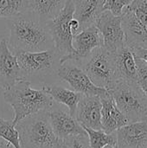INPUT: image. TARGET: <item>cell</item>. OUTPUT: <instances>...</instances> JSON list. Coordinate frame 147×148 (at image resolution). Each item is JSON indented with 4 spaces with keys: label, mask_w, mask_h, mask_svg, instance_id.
<instances>
[{
    "label": "cell",
    "mask_w": 147,
    "mask_h": 148,
    "mask_svg": "<svg viewBox=\"0 0 147 148\" xmlns=\"http://www.w3.org/2000/svg\"><path fill=\"white\" fill-rule=\"evenodd\" d=\"M72 44L75 53L68 60L73 61L81 67L94 49L102 46L101 36L96 25H91L74 35Z\"/></svg>",
    "instance_id": "obj_10"
},
{
    "label": "cell",
    "mask_w": 147,
    "mask_h": 148,
    "mask_svg": "<svg viewBox=\"0 0 147 148\" xmlns=\"http://www.w3.org/2000/svg\"><path fill=\"white\" fill-rule=\"evenodd\" d=\"M101 101V127L107 134L115 133L129 123L126 117L117 107L111 93L100 97Z\"/></svg>",
    "instance_id": "obj_15"
},
{
    "label": "cell",
    "mask_w": 147,
    "mask_h": 148,
    "mask_svg": "<svg viewBox=\"0 0 147 148\" xmlns=\"http://www.w3.org/2000/svg\"><path fill=\"white\" fill-rule=\"evenodd\" d=\"M8 46L14 54L17 51L40 52L55 48L47 24L29 10L10 19Z\"/></svg>",
    "instance_id": "obj_1"
},
{
    "label": "cell",
    "mask_w": 147,
    "mask_h": 148,
    "mask_svg": "<svg viewBox=\"0 0 147 148\" xmlns=\"http://www.w3.org/2000/svg\"><path fill=\"white\" fill-rule=\"evenodd\" d=\"M81 67L99 88L111 90L118 82L114 55L103 46L94 49Z\"/></svg>",
    "instance_id": "obj_6"
},
{
    "label": "cell",
    "mask_w": 147,
    "mask_h": 148,
    "mask_svg": "<svg viewBox=\"0 0 147 148\" xmlns=\"http://www.w3.org/2000/svg\"><path fill=\"white\" fill-rule=\"evenodd\" d=\"M103 148H118V147H117V146H112V145H107V146L104 147Z\"/></svg>",
    "instance_id": "obj_30"
},
{
    "label": "cell",
    "mask_w": 147,
    "mask_h": 148,
    "mask_svg": "<svg viewBox=\"0 0 147 148\" xmlns=\"http://www.w3.org/2000/svg\"><path fill=\"white\" fill-rule=\"evenodd\" d=\"M73 3L74 18L79 22L81 30L95 24L98 16L103 11L104 0H73Z\"/></svg>",
    "instance_id": "obj_18"
},
{
    "label": "cell",
    "mask_w": 147,
    "mask_h": 148,
    "mask_svg": "<svg viewBox=\"0 0 147 148\" xmlns=\"http://www.w3.org/2000/svg\"><path fill=\"white\" fill-rule=\"evenodd\" d=\"M101 101L97 95H82L75 114L76 121L84 127L101 130Z\"/></svg>",
    "instance_id": "obj_12"
},
{
    "label": "cell",
    "mask_w": 147,
    "mask_h": 148,
    "mask_svg": "<svg viewBox=\"0 0 147 148\" xmlns=\"http://www.w3.org/2000/svg\"><path fill=\"white\" fill-rule=\"evenodd\" d=\"M66 0H30V10L47 24L63 9Z\"/></svg>",
    "instance_id": "obj_20"
},
{
    "label": "cell",
    "mask_w": 147,
    "mask_h": 148,
    "mask_svg": "<svg viewBox=\"0 0 147 148\" xmlns=\"http://www.w3.org/2000/svg\"><path fill=\"white\" fill-rule=\"evenodd\" d=\"M95 25L101 36L102 46L115 53L125 44V34L121 16H115L109 10H104L98 16Z\"/></svg>",
    "instance_id": "obj_9"
},
{
    "label": "cell",
    "mask_w": 147,
    "mask_h": 148,
    "mask_svg": "<svg viewBox=\"0 0 147 148\" xmlns=\"http://www.w3.org/2000/svg\"><path fill=\"white\" fill-rule=\"evenodd\" d=\"M127 8L147 29V0H133Z\"/></svg>",
    "instance_id": "obj_24"
},
{
    "label": "cell",
    "mask_w": 147,
    "mask_h": 148,
    "mask_svg": "<svg viewBox=\"0 0 147 148\" xmlns=\"http://www.w3.org/2000/svg\"><path fill=\"white\" fill-rule=\"evenodd\" d=\"M56 75L62 81L68 82L74 91L83 95L101 97L108 93V90L94 85L82 68L73 61L68 60L61 63Z\"/></svg>",
    "instance_id": "obj_8"
},
{
    "label": "cell",
    "mask_w": 147,
    "mask_h": 148,
    "mask_svg": "<svg viewBox=\"0 0 147 148\" xmlns=\"http://www.w3.org/2000/svg\"><path fill=\"white\" fill-rule=\"evenodd\" d=\"M113 55L118 81L137 84L136 58L131 48L125 43Z\"/></svg>",
    "instance_id": "obj_17"
},
{
    "label": "cell",
    "mask_w": 147,
    "mask_h": 148,
    "mask_svg": "<svg viewBox=\"0 0 147 148\" xmlns=\"http://www.w3.org/2000/svg\"><path fill=\"white\" fill-rule=\"evenodd\" d=\"M30 10V0H0V17L13 18Z\"/></svg>",
    "instance_id": "obj_21"
},
{
    "label": "cell",
    "mask_w": 147,
    "mask_h": 148,
    "mask_svg": "<svg viewBox=\"0 0 147 148\" xmlns=\"http://www.w3.org/2000/svg\"><path fill=\"white\" fill-rule=\"evenodd\" d=\"M121 23L125 34V43L131 49L147 47V29L126 7L121 14Z\"/></svg>",
    "instance_id": "obj_16"
},
{
    "label": "cell",
    "mask_w": 147,
    "mask_h": 148,
    "mask_svg": "<svg viewBox=\"0 0 147 148\" xmlns=\"http://www.w3.org/2000/svg\"><path fill=\"white\" fill-rule=\"evenodd\" d=\"M24 80L16 56L11 52L4 38L0 40V88L9 89Z\"/></svg>",
    "instance_id": "obj_11"
},
{
    "label": "cell",
    "mask_w": 147,
    "mask_h": 148,
    "mask_svg": "<svg viewBox=\"0 0 147 148\" xmlns=\"http://www.w3.org/2000/svg\"><path fill=\"white\" fill-rule=\"evenodd\" d=\"M83 128L88 134L91 148H103L107 145L117 146L116 132L113 134H107L102 129L94 130L84 127Z\"/></svg>",
    "instance_id": "obj_22"
},
{
    "label": "cell",
    "mask_w": 147,
    "mask_h": 148,
    "mask_svg": "<svg viewBox=\"0 0 147 148\" xmlns=\"http://www.w3.org/2000/svg\"><path fill=\"white\" fill-rule=\"evenodd\" d=\"M0 138L11 144L14 148H21L19 134L13 126L11 121H7L0 117Z\"/></svg>",
    "instance_id": "obj_23"
},
{
    "label": "cell",
    "mask_w": 147,
    "mask_h": 148,
    "mask_svg": "<svg viewBox=\"0 0 147 148\" xmlns=\"http://www.w3.org/2000/svg\"><path fill=\"white\" fill-rule=\"evenodd\" d=\"M14 55L22 70L24 80L32 82H46L56 74L60 66L61 56L53 48L40 52L17 51Z\"/></svg>",
    "instance_id": "obj_4"
},
{
    "label": "cell",
    "mask_w": 147,
    "mask_h": 148,
    "mask_svg": "<svg viewBox=\"0 0 147 148\" xmlns=\"http://www.w3.org/2000/svg\"><path fill=\"white\" fill-rule=\"evenodd\" d=\"M74 11L73 0H66L65 5L60 13L47 23L54 47L61 56L60 64L67 61L75 53L72 44L74 35L70 28V21L74 18Z\"/></svg>",
    "instance_id": "obj_7"
},
{
    "label": "cell",
    "mask_w": 147,
    "mask_h": 148,
    "mask_svg": "<svg viewBox=\"0 0 147 148\" xmlns=\"http://www.w3.org/2000/svg\"><path fill=\"white\" fill-rule=\"evenodd\" d=\"M133 0H104L103 11L109 10L115 16H121L123 10Z\"/></svg>",
    "instance_id": "obj_26"
},
{
    "label": "cell",
    "mask_w": 147,
    "mask_h": 148,
    "mask_svg": "<svg viewBox=\"0 0 147 148\" xmlns=\"http://www.w3.org/2000/svg\"><path fill=\"white\" fill-rule=\"evenodd\" d=\"M63 148H91L88 134H81L62 140Z\"/></svg>",
    "instance_id": "obj_27"
},
{
    "label": "cell",
    "mask_w": 147,
    "mask_h": 148,
    "mask_svg": "<svg viewBox=\"0 0 147 148\" xmlns=\"http://www.w3.org/2000/svg\"><path fill=\"white\" fill-rule=\"evenodd\" d=\"M54 148H63L62 147V141H61V142H60V143H59L57 146H55V147Z\"/></svg>",
    "instance_id": "obj_31"
},
{
    "label": "cell",
    "mask_w": 147,
    "mask_h": 148,
    "mask_svg": "<svg viewBox=\"0 0 147 148\" xmlns=\"http://www.w3.org/2000/svg\"><path fill=\"white\" fill-rule=\"evenodd\" d=\"M21 148H54L61 140L55 134L48 110L26 117L16 124Z\"/></svg>",
    "instance_id": "obj_3"
},
{
    "label": "cell",
    "mask_w": 147,
    "mask_h": 148,
    "mask_svg": "<svg viewBox=\"0 0 147 148\" xmlns=\"http://www.w3.org/2000/svg\"><path fill=\"white\" fill-rule=\"evenodd\" d=\"M136 58L137 85L147 96V64L141 59Z\"/></svg>",
    "instance_id": "obj_25"
},
{
    "label": "cell",
    "mask_w": 147,
    "mask_h": 148,
    "mask_svg": "<svg viewBox=\"0 0 147 148\" xmlns=\"http://www.w3.org/2000/svg\"><path fill=\"white\" fill-rule=\"evenodd\" d=\"M118 148H146L147 121L131 122L116 131Z\"/></svg>",
    "instance_id": "obj_14"
},
{
    "label": "cell",
    "mask_w": 147,
    "mask_h": 148,
    "mask_svg": "<svg viewBox=\"0 0 147 148\" xmlns=\"http://www.w3.org/2000/svg\"><path fill=\"white\" fill-rule=\"evenodd\" d=\"M42 89H43L53 99V101L66 106L69 114L75 117L77 105L83 95L55 84L43 85Z\"/></svg>",
    "instance_id": "obj_19"
},
{
    "label": "cell",
    "mask_w": 147,
    "mask_h": 148,
    "mask_svg": "<svg viewBox=\"0 0 147 148\" xmlns=\"http://www.w3.org/2000/svg\"><path fill=\"white\" fill-rule=\"evenodd\" d=\"M135 56V57L143 60L147 64V47L143 46V47H134L131 49Z\"/></svg>",
    "instance_id": "obj_28"
},
{
    "label": "cell",
    "mask_w": 147,
    "mask_h": 148,
    "mask_svg": "<svg viewBox=\"0 0 147 148\" xmlns=\"http://www.w3.org/2000/svg\"><path fill=\"white\" fill-rule=\"evenodd\" d=\"M3 99L14 112L12 124L15 127L22 120L53 107V99L43 89H34L31 82L21 80L3 92Z\"/></svg>",
    "instance_id": "obj_2"
},
{
    "label": "cell",
    "mask_w": 147,
    "mask_h": 148,
    "mask_svg": "<svg viewBox=\"0 0 147 148\" xmlns=\"http://www.w3.org/2000/svg\"><path fill=\"white\" fill-rule=\"evenodd\" d=\"M146 148H147V147H146Z\"/></svg>",
    "instance_id": "obj_32"
},
{
    "label": "cell",
    "mask_w": 147,
    "mask_h": 148,
    "mask_svg": "<svg viewBox=\"0 0 147 148\" xmlns=\"http://www.w3.org/2000/svg\"><path fill=\"white\" fill-rule=\"evenodd\" d=\"M0 148H14V147H13V146H12L11 144H10V143H8V142L4 141V142H3V143L0 145Z\"/></svg>",
    "instance_id": "obj_29"
},
{
    "label": "cell",
    "mask_w": 147,
    "mask_h": 148,
    "mask_svg": "<svg viewBox=\"0 0 147 148\" xmlns=\"http://www.w3.org/2000/svg\"><path fill=\"white\" fill-rule=\"evenodd\" d=\"M108 91L129 123L147 121V96L137 84L118 81Z\"/></svg>",
    "instance_id": "obj_5"
},
{
    "label": "cell",
    "mask_w": 147,
    "mask_h": 148,
    "mask_svg": "<svg viewBox=\"0 0 147 148\" xmlns=\"http://www.w3.org/2000/svg\"><path fill=\"white\" fill-rule=\"evenodd\" d=\"M48 114L52 129L61 141L73 136L87 134L83 127L69 112L51 108L48 110Z\"/></svg>",
    "instance_id": "obj_13"
}]
</instances>
